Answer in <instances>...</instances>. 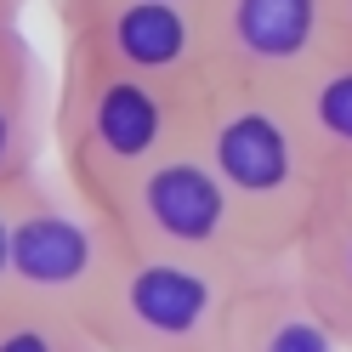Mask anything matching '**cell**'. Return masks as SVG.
<instances>
[{
    "mask_svg": "<svg viewBox=\"0 0 352 352\" xmlns=\"http://www.w3.org/2000/svg\"><path fill=\"white\" fill-rule=\"evenodd\" d=\"M193 148L233 193L239 216L267 261H290L324 199V170L278 85L205 80L193 102Z\"/></svg>",
    "mask_w": 352,
    "mask_h": 352,
    "instance_id": "6da1fadb",
    "label": "cell"
},
{
    "mask_svg": "<svg viewBox=\"0 0 352 352\" xmlns=\"http://www.w3.org/2000/svg\"><path fill=\"white\" fill-rule=\"evenodd\" d=\"M193 102L199 85L125 74L63 46L52 85V142L63 182L102 210L142 165L193 137Z\"/></svg>",
    "mask_w": 352,
    "mask_h": 352,
    "instance_id": "7a4b0ae2",
    "label": "cell"
},
{
    "mask_svg": "<svg viewBox=\"0 0 352 352\" xmlns=\"http://www.w3.org/2000/svg\"><path fill=\"white\" fill-rule=\"evenodd\" d=\"M245 284L228 267L120 239L85 324L102 352H222Z\"/></svg>",
    "mask_w": 352,
    "mask_h": 352,
    "instance_id": "3957f363",
    "label": "cell"
},
{
    "mask_svg": "<svg viewBox=\"0 0 352 352\" xmlns=\"http://www.w3.org/2000/svg\"><path fill=\"white\" fill-rule=\"evenodd\" d=\"M102 216L114 222V233L125 245L165 250V256H193V261L228 267L239 278H261V273L284 267V261H267L256 250L233 193L210 170V160L193 148V137L176 142L170 153H160L153 165H142L102 205Z\"/></svg>",
    "mask_w": 352,
    "mask_h": 352,
    "instance_id": "277c9868",
    "label": "cell"
},
{
    "mask_svg": "<svg viewBox=\"0 0 352 352\" xmlns=\"http://www.w3.org/2000/svg\"><path fill=\"white\" fill-rule=\"evenodd\" d=\"M114 250V222L63 176L52 182L46 170H29L12 182V301L85 318Z\"/></svg>",
    "mask_w": 352,
    "mask_h": 352,
    "instance_id": "5b68a950",
    "label": "cell"
},
{
    "mask_svg": "<svg viewBox=\"0 0 352 352\" xmlns=\"http://www.w3.org/2000/svg\"><path fill=\"white\" fill-rule=\"evenodd\" d=\"M63 46L165 85L210 80L205 6L188 0H52Z\"/></svg>",
    "mask_w": 352,
    "mask_h": 352,
    "instance_id": "8992f818",
    "label": "cell"
},
{
    "mask_svg": "<svg viewBox=\"0 0 352 352\" xmlns=\"http://www.w3.org/2000/svg\"><path fill=\"white\" fill-rule=\"evenodd\" d=\"M210 80L296 85L329 57V0H205Z\"/></svg>",
    "mask_w": 352,
    "mask_h": 352,
    "instance_id": "52a82bcc",
    "label": "cell"
},
{
    "mask_svg": "<svg viewBox=\"0 0 352 352\" xmlns=\"http://www.w3.org/2000/svg\"><path fill=\"white\" fill-rule=\"evenodd\" d=\"M290 273L313 313L329 324V336L352 352V182L324 188V199L307 222L301 245L290 256Z\"/></svg>",
    "mask_w": 352,
    "mask_h": 352,
    "instance_id": "ba28073f",
    "label": "cell"
},
{
    "mask_svg": "<svg viewBox=\"0 0 352 352\" xmlns=\"http://www.w3.org/2000/svg\"><path fill=\"white\" fill-rule=\"evenodd\" d=\"M222 352H341V341L313 313V301L301 296L290 261H284V267L261 273L239 290Z\"/></svg>",
    "mask_w": 352,
    "mask_h": 352,
    "instance_id": "9c48e42d",
    "label": "cell"
},
{
    "mask_svg": "<svg viewBox=\"0 0 352 352\" xmlns=\"http://www.w3.org/2000/svg\"><path fill=\"white\" fill-rule=\"evenodd\" d=\"M301 137L313 148V160L324 170V182H352V57L329 52L318 69H307L296 85H284Z\"/></svg>",
    "mask_w": 352,
    "mask_h": 352,
    "instance_id": "30bf717a",
    "label": "cell"
},
{
    "mask_svg": "<svg viewBox=\"0 0 352 352\" xmlns=\"http://www.w3.org/2000/svg\"><path fill=\"white\" fill-rule=\"evenodd\" d=\"M46 142H52V80L46 63H34L0 85V188L40 170Z\"/></svg>",
    "mask_w": 352,
    "mask_h": 352,
    "instance_id": "8fae6325",
    "label": "cell"
},
{
    "mask_svg": "<svg viewBox=\"0 0 352 352\" xmlns=\"http://www.w3.org/2000/svg\"><path fill=\"white\" fill-rule=\"evenodd\" d=\"M0 352H102L91 324L29 301H0Z\"/></svg>",
    "mask_w": 352,
    "mask_h": 352,
    "instance_id": "7c38bea8",
    "label": "cell"
},
{
    "mask_svg": "<svg viewBox=\"0 0 352 352\" xmlns=\"http://www.w3.org/2000/svg\"><path fill=\"white\" fill-rule=\"evenodd\" d=\"M40 52L29 46V34H23V17H0V85L17 80L23 69H34Z\"/></svg>",
    "mask_w": 352,
    "mask_h": 352,
    "instance_id": "4fadbf2b",
    "label": "cell"
},
{
    "mask_svg": "<svg viewBox=\"0 0 352 352\" xmlns=\"http://www.w3.org/2000/svg\"><path fill=\"white\" fill-rule=\"evenodd\" d=\"M12 296V188H0V301Z\"/></svg>",
    "mask_w": 352,
    "mask_h": 352,
    "instance_id": "5bb4252c",
    "label": "cell"
},
{
    "mask_svg": "<svg viewBox=\"0 0 352 352\" xmlns=\"http://www.w3.org/2000/svg\"><path fill=\"white\" fill-rule=\"evenodd\" d=\"M329 52L352 57V0H329Z\"/></svg>",
    "mask_w": 352,
    "mask_h": 352,
    "instance_id": "9a60e30c",
    "label": "cell"
},
{
    "mask_svg": "<svg viewBox=\"0 0 352 352\" xmlns=\"http://www.w3.org/2000/svg\"><path fill=\"white\" fill-rule=\"evenodd\" d=\"M0 17H23V0H0Z\"/></svg>",
    "mask_w": 352,
    "mask_h": 352,
    "instance_id": "2e32d148",
    "label": "cell"
},
{
    "mask_svg": "<svg viewBox=\"0 0 352 352\" xmlns=\"http://www.w3.org/2000/svg\"><path fill=\"white\" fill-rule=\"evenodd\" d=\"M188 6H205V0H188Z\"/></svg>",
    "mask_w": 352,
    "mask_h": 352,
    "instance_id": "e0dca14e",
    "label": "cell"
}]
</instances>
